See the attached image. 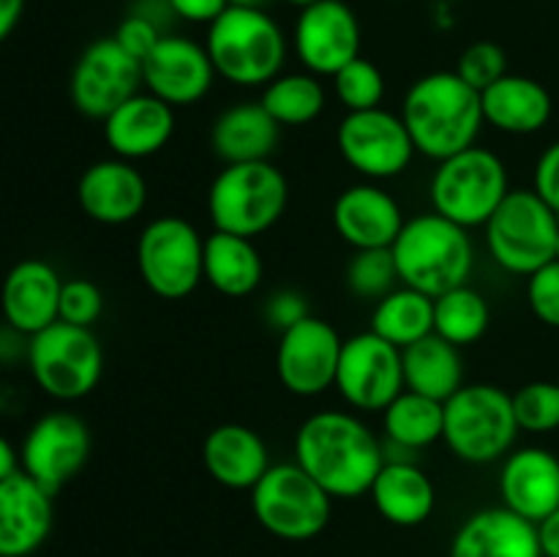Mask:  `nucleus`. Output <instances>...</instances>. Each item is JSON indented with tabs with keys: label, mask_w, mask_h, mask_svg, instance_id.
Segmentation results:
<instances>
[{
	"label": "nucleus",
	"mask_w": 559,
	"mask_h": 557,
	"mask_svg": "<svg viewBox=\"0 0 559 557\" xmlns=\"http://www.w3.org/2000/svg\"><path fill=\"white\" fill-rule=\"evenodd\" d=\"M336 147L347 167L374 183L407 173L418 153L402 115L385 107L344 115L336 129Z\"/></svg>",
	"instance_id": "obj_12"
},
{
	"label": "nucleus",
	"mask_w": 559,
	"mask_h": 557,
	"mask_svg": "<svg viewBox=\"0 0 559 557\" xmlns=\"http://www.w3.org/2000/svg\"><path fill=\"white\" fill-rule=\"evenodd\" d=\"M511 393L491 382L462 386L445 402L442 442L467 464H491L513 451L519 437Z\"/></svg>",
	"instance_id": "obj_6"
},
{
	"label": "nucleus",
	"mask_w": 559,
	"mask_h": 557,
	"mask_svg": "<svg viewBox=\"0 0 559 557\" xmlns=\"http://www.w3.org/2000/svg\"><path fill=\"white\" fill-rule=\"evenodd\" d=\"M205 238L180 216H158L136 238V271L142 284L164 300L189 298L202 282Z\"/></svg>",
	"instance_id": "obj_11"
},
{
	"label": "nucleus",
	"mask_w": 559,
	"mask_h": 557,
	"mask_svg": "<svg viewBox=\"0 0 559 557\" xmlns=\"http://www.w3.org/2000/svg\"><path fill=\"white\" fill-rule=\"evenodd\" d=\"M295 462L333 500H355L369 495L385 464V446L355 413L320 410L295 435Z\"/></svg>",
	"instance_id": "obj_1"
},
{
	"label": "nucleus",
	"mask_w": 559,
	"mask_h": 557,
	"mask_svg": "<svg viewBox=\"0 0 559 557\" xmlns=\"http://www.w3.org/2000/svg\"><path fill=\"white\" fill-rule=\"evenodd\" d=\"M369 495L377 513L399 528H418L437 508L435 484L413 459H385Z\"/></svg>",
	"instance_id": "obj_29"
},
{
	"label": "nucleus",
	"mask_w": 559,
	"mask_h": 557,
	"mask_svg": "<svg viewBox=\"0 0 559 557\" xmlns=\"http://www.w3.org/2000/svg\"><path fill=\"white\" fill-rule=\"evenodd\" d=\"M442 426H445V402L407 388L382 410V431L388 448L393 451L415 453L435 446L442 440Z\"/></svg>",
	"instance_id": "obj_32"
},
{
	"label": "nucleus",
	"mask_w": 559,
	"mask_h": 557,
	"mask_svg": "<svg viewBox=\"0 0 559 557\" xmlns=\"http://www.w3.org/2000/svg\"><path fill=\"white\" fill-rule=\"evenodd\" d=\"M22 11H25V0H0V44L20 25Z\"/></svg>",
	"instance_id": "obj_47"
},
{
	"label": "nucleus",
	"mask_w": 559,
	"mask_h": 557,
	"mask_svg": "<svg viewBox=\"0 0 559 557\" xmlns=\"http://www.w3.org/2000/svg\"><path fill=\"white\" fill-rule=\"evenodd\" d=\"M333 229L353 251L391 249L404 227V213L396 197L374 180L347 186L333 202Z\"/></svg>",
	"instance_id": "obj_19"
},
{
	"label": "nucleus",
	"mask_w": 559,
	"mask_h": 557,
	"mask_svg": "<svg viewBox=\"0 0 559 557\" xmlns=\"http://www.w3.org/2000/svg\"><path fill=\"white\" fill-rule=\"evenodd\" d=\"M162 38V25L147 20V16L136 14V11H131V14L120 22L118 31H115V42H118L126 52L134 55L136 60H145Z\"/></svg>",
	"instance_id": "obj_42"
},
{
	"label": "nucleus",
	"mask_w": 559,
	"mask_h": 557,
	"mask_svg": "<svg viewBox=\"0 0 559 557\" xmlns=\"http://www.w3.org/2000/svg\"><path fill=\"white\" fill-rule=\"evenodd\" d=\"M91 459V429L80 415L55 410L27 429L20 448V470L38 486L58 495Z\"/></svg>",
	"instance_id": "obj_15"
},
{
	"label": "nucleus",
	"mask_w": 559,
	"mask_h": 557,
	"mask_svg": "<svg viewBox=\"0 0 559 557\" xmlns=\"http://www.w3.org/2000/svg\"><path fill=\"white\" fill-rule=\"evenodd\" d=\"M344 282H347V289L355 298L371 300V304L385 298L388 293H393L402 284L391 249L355 251L347 262V271H344Z\"/></svg>",
	"instance_id": "obj_36"
},
{
	"label": "nucleus",
	"mask_w": 559,
	"mask_h": 557,
	"mask_svg": "<svg viewBox=\"0 0 559 557\" xmlns=\"http://www.w3.org/2000/svg\"><path fill=\"white\" fill-rule=\"evenodd\" d=\"M104 140L112 156L126 162H142L162 153L175 137V107L156 98L153 93H136L120 104L112 115L102 120Z\"/></svg>",
	"instance_id": "obj_24"
},
{
	"label": "nucleus",
	"mask_w": 559,
	"mask_h": 557,
	"mask_svg": "<svg viewBox=\"0 0 559 557\" xmlns=\"http://www.w3.org/2000/svg\"><path fill=\"white\" fill-rule=\"evenodd\" d=\"M555 260L559 262V238H557V254H555Z\"/></svg>",
	"instance_id": "obj_51"
},
{
	"label": "nucleus",
	"mask_w": 559,
	"mask_h": 557,
	"mask_svg": "<svg viewBox=\"0 0 559 557\" xmlns=\"http://www.w3.org/2000/svg\"><path fill=\"white\" fill-rule=\"evenodd\" d=\"M404 388L424 396L448 402L464 386V360L456 344L429 333L402 349Z\"/></svg>",
	"instance_id": "obj_31"
},
{
	"label": "nucleus",
	"mask_w": 559,
	"mask_h": 557,
	"mask_svg": "<svg viewBox=\"0 0 559 557\" xmlns=\"http://www.w3.org/2000/svg\"><path fill=\"white\" fill-rule=\"evenodd\" d=\"M333 388L353 410L382 413L404 391L402 349L374 331L355 333L344 342Z\"/></svg>",
	"instance_id": "obj_13"
},
{
	"label": "nucleus",
	"mask_w": 559,
	"mask_h": 557,
	"mask_svg": "<svg viewBox=\"0 0 559 557\" xmlns=\"http://www.w3.org/2000/svg\"><path fill=\"white\" fill-rule=\"evenodd\" d=\"M14 473H20V451L0 435V481Z\"/></svg>",
	"instance_id": "obj_48"
},
{
	"label": "nucleus",
	"mask_w": 559,
	"mask_h": 557,
	"mask_svg": "<svg viewBox=\"0 0 559 557\" xmlns=\"http://www.w3.org/2000/svg\"><path fill=\"white\" fill-rule=\"evenodd\" d=\"M140 91L142 60L126 52L115 36L87 44L71 71V104L91 120H104Z\"/></svg>",
	"instance_id": "obj_14"
},
{
	"label": "nucleus",
	"mask_w": 559,
	"mask_h": 557,
	"mask_svg": "<svg viewBox=\"0 0 559 557\" xmlns=\"http://www.w3.org/2000/svg\"><path fill=\"white\" fill-rule=\"evenodd\" d=\"M456 74L462 76L469 87L484 93L486 87L495 85L500 76L508 74L506 49L495 42L469 44V47L462 52V58H459Z\"/></svg>",
	"instance_id": "obj_39"
},
{
	"label": "nucleus",
	"mask_w": 559,
	"mask_h": 557,
	"mask_svg": "<svg viewBox=\"0 0 559 557\" xmlns=\"http://www.w3.org/2000/svg\"><path fill=\"white\" fill-rule=\"evenodd\" d=\"M169 9L178 20L194 25H211L229 9V0H169Z\"/></svg>",
	"instance_id": "obj_45"
},
{
	"label": "nucleus",
	"mask_w": 559,
	"mask_h": 557,
	"mask_svg": "<svg viewBox=\"0 0 559 557\" xmlns=\"http://www.w3.org/2000/svg\"><path fill=\"white\" fill-rule=\"evenodd\" d=\"M391 251L399 282L429 298L462 287L473 276L475 244L469 229L435 211L407 218Z\"/></svg>",
	"instance_id": "obj_3"
},
{
	"label": "nucleus",
	"mask_w": 559,
	"mask_h": 557,
	"mask_svg": "<svg viewBox=\"0 0 559 557\" xmlns=\"http://www.w3.org/2000/svg\"><path fill=\"white\" fill-rule=\"evenodd\" d=\"M289 5H298V9H306V5H311V3H317V0H287Z\"/></svg>",
	"instance_id": "obj_50"
},
{
	"label": "nucleus",
	"mask_w": 559,
	"mask_h": 557,
	"mask_svg": "<svg viewBox=\"0 0 559 557\" xmlns=\"http://www.w3.org/2000/svg\"><path fill=\"white\" fill-rule=\"evenodd\" d=\"M538 541L544 557H559V508L538 522Z\"/></svg>",
	"instance_id": "obj_46"
},
{
	"label": "nucleus",
	"mask_w": 559,
	"mask_h": 557,
	"mask_svg": "<svg viewBox=\"0 0 559 557\" xmlns=\"http://www.w3.org/2000/svg\"><path fill=\"white\" fill-rule=\"evenodd\" d=\"M344 339L322 317H304L298 325L278 333L276 375L293 396L314 399L336 382Z\"/></svg>",
	"instance_id": "obj_16"
},
{
	"label": "nucleus",
	"mask_w": 559,
	"mask_h": 557,
	"mask_svg": "<svg viewBox=\"0 0 559 557\" xmlns=\"http://www.w3.org/2000/svg\"><path fill=\"white\" fill-rule=\"evenodd\" d=\"M369 331H374L385 342L396 344L399 349L409 347V344L435 333V298L399 284L393 293H388L385 298L374 304Z\"/></svg>",
	"instance_id": "obj_33"
},
{
	"label": "nucleus",
	"mask_w": 559,
	"mask_h": 557,
	"mask_svg": "<svg viewBox=\"0 0 559 557\" xmlns=\"http://www.w3.org/2000/svg\"><path fill=\"white\" fill-rule=\"evenodd\" d=\"M484 120L502 134H538L555 112L551 93L544 82L524 74H506L480 93Z\"/></svg>",
	"instance_id": "obj_28"
},
{
	"label": "nucleus",
	"mask_w": 559,
	"mask_h": 557,
	"mask_svg": "<svg viewBox=\"0 0 559 557\" xmlns=\"http://www.w3.org/2000/svg\"><path fill=\"white\" fill-rule=\"evenodd\" d=\"M402 120L420 156L442 162L478 145L484 131L480 93L456 71H431L409 85L402 102Z\"/></svg>",
	"instance_id": "obj_2"
},
{
	"label": "nucleus",
	"mask_w": 559,
	"mask_h": 557,
	"mask_svg": "<svg viewBox=\"0 0 559 557\" xmlns=\"http://www.w3.org/2000/svg\"><path fill=\"white\" fill-rule=\"evenodd\" d=\"M282 142V126L260 102H240L216 115L211 147L224 164L271 162Z\"/></svg>",
	"instance_id": "obj_27"
},
{
	"label": "nucleus",
	"mask_w": 559,
	"mask_h": 557,
	"mask_svg": "<svg viewBox=\"0 0 559 557\" xmlns=\"http://www.w3.org/2000/svg\"><path fill=\"white\" fill-rule=\"evenodd\" d=\"M205 49L222 80L238 87H265L284 74L287 36L265 9L229 5L207 25Z\"/></svg>",
	"instance_id": "obj_4"
},
{
	"label": "nucleus",
	"mask_w": 559,
	"mask_h": 557,
	"mask_svg": "<svg viewBox=\"0 0 559 557\" xmlns=\"http://www.w3.org/2000/svg\"><path fill=\"white\" fill-rule=\"evenodd\" d=\"M76 200L87 218L107 227H120L142 216L147 205V180L134 162L102 158L80 175Z\"/></svg>",
	"instance_id": "obj_20"
},
{
	"label": "nucleus",
	"mask_w": 559,
	"mask_h": 557,
	"mask_svg": "<svg viewBox=\"0 0 559 557\" xmlns=\"http://www.w3.org/2000/svg\"><path fill=\"white\" fill-rule=\"evenodd\" d=\"M451 557H544L538 524L497 506L475 511L451 541Z\"/></svg>",
	"instance_id": "obj_25"
},
{
	"label": "nucleus",
	"mask_w": 559,
	"mask_h": 557,
	"mask_svg": "<svg viewBox=\"0 0 559 557\" xmlns=\"http://www.w3.org/2000/svg\"><path fill=\"white\" fill-rule=\"evenodd\" d=\"M52 497L22 470L0 481V557H31L49 538Z\"/></svg>",
	"instance_id": "obj_23"
},
{
	"label": "nucleus",
	"mask_w": 559,
	"mask_h": 557,
	"mask_svg": "<svg viewBox=\"0 0 559 557\" xmlns=\"http://www.w3.org/2000/svg\"><path fill=\"white\" fill-rule=\"evenodd\" d=\"M333 93L347 112H366L382 107L385 98V76L369 58H355L342 71L331 76Z\"/></svg>",
	"instance_id": "obj_37"
},
{
	"label": "nucleus",
	"mask_w": 559,
	"mask_h": 557,
	"mask_svg": "<svg viewBox=\"0 0 559 557\" xmlns=\"http://www.w3.org/2000/svg\"><path fill=\"white\" fill-rule=\"evenodd\" d=\"M333 497L298 462L271 464L251 489L257 522L282 541L317 538L331 522Z\"/></svg>",
	"instance_id": "obj_10"
},
{
	"label": "nucleus",
	"mask_w": 559,
	"mask_h": 557,
	"mask_svg": "<svg viewBox=\"0 0 559 557\" xmlns=\"http://www.w3.org/2000/svg\"><path fill=\"white\" fill-rule=\"evenodd\" d=\"M216 76L205 44L175 33H164L156 49L142 60V85L175 109L202 102Z\"/></svg>",
	"instance_id": "obj_18"
},
{
	"label": "nucleus",
	"mask_w": 559,
	"mask_h": 557,
	"mask_svg": "<svg viewBox=\"0 0 559 557\" xmlns=\"http://www.w3.org/2000/svg\"><path fill=\"white\" fill-rule=\"evenodd\" d=\"M559 216L533 189H511L484 224L486 251L502 271L533 276L557 254Z\"/></svg>",
	"instance_id": "obj_7"
},
{
	"label": "nucleus",
	"mask_w": 559,
	"mask_h": 557,
	"mask_svg": "<svg viewBox=\"0 0 559 557\" xmlns=\"http://www.w3.org/2000/svg\"><path fill=\"white\" fill-rule=\"evenodd\" d=\"M289 202V183L273 162L224 164L207 189V216L218 233L257 238L276 227Z\"/></svg>",
	"instance_id": "obj_5"
},
{
	"label": "nucleus",
	"mask_w": 559,
	"mask_h": 557,
	"mask_svg": "<svg viewBox=\"0 0 559 557\" xmlns=\"http://www.w3.org/2000/svg\"><path fill=\"white\" fill-rule=\"evenodd\" d=\"M293 49L306 71L333 76L360 58V22L344 0H317L300 9L293 27Z\"/></svg>",
	"instance_id": "obj_17"
},
{
	"label": "nucleus",
	"mask_w": 559,
	"mask_h": 557,
	"mask_svg": "<svg viewBox=\"0 0 559 557\" xmlns=\"http://www.w3.org/2000/svg\"><path fill=\"white\" fill-rule=\"evenodd\" d=\"M260 104L282 129L284 126H306L320 118L328 104V93L320 76L311 71H289L262 87Z\"/></svg>",
	"instance_id": "obj_34"
},
{
	"label": "nucleus",
	"mask_w": 559,
	"mask_h": 557,
	"mask_svg": "<svg viewBox=\"0 0 559 557\" xmlns=\"http://www.w3.org/2000/svg\"><path fill=\"white\" fill-rule=\"evenodd\" d=\"M25 353L36 386L58 402H80L102 382L104 347L91 328L58 320L27 339Z\"/></svg>",
	"instance_id": "obj_9"
},
{
	"label": "nucleus",
	"mask_w": 559,
	"mask_h": 557,
	"mask_svg": "<svg viewBox=\"0 0 559 557\" xmlns=\"http://www.w3.org/2000/svg\"><path fill=\"white\" fill-rule=\"evenodd\" d=\"M202 464L216 484L251 491L271 467V453L251 426L222 424L207 431L202 442Z\"/></svg>",
	"instance_id": "obj_26"
},
{
	"label": "nucleus",
	"mask_w": 559,
	"mask_h": 557,
	"mask_svg": "<svg viewBox=\"0 0 559 557\" xmlns=\"http://www.w3.org/2000/svg\"><path fill=\"white\" fill-rule=\"evenodd\" d=\"M273 0H229V5H240V9H267Z\"/></svg>",
	"instance_id": "obj_49"
},
{
	"label": "nucleus",
	"mask_w": 559,
	"mask_h": 557,
	"mask_svg": "<svg viewBox=\"0 0 559 557\" xmlns=\"http://www.w3.org/2000/svg\"><path fill=\"white\" fill-rule=\"evenodd\" d=\"M533 191L559 216V140L551 142L535 162Z\"/></svg>",
	"instance_id": "obj_44"
},
{
	"label": "nucleus",
	"mask_w": 559,
	"mask_h": 557,
	"mask_svg": "<svg viewBox=\"0 0 559 557\" xmlns=\"http://www.w3.org/2000/svg\"><path fill=\"white\" fill-rule=\"evenodd\" d=\"M60 289L63 278L47 260H22L5 273L0 284V311L11 331L36 336L60 320Z\"/></svg>",
	"instance_id": "obj_21"
},
{
	"label": "nucleus",
	"mask_w": 559,
	"mask_h": 557,
	"mask_svg": "<svg viewBox=\"0 0 559 557\" xmlns=\"http://www.w3.org/2000/svg\"><path fill=\"white\" fill-rule=\"evenodd\" d=\"M491 309L484 293L469 284L437 295L435 298V333L459 349L469 347L489 331Z\"/></svg>",
	"instance_id": "obj_35"
},
{
	"label": "nucleus",
	"mask_w": 559,
	"mask_h": 557,
	"mask_svg": "<svg viewBox=\"0 0 559 557\" xmlns=\"http://www.w3.org/2000/svg\"><path fill=\"white\" fill-rule=\"evenodd\" d=\"M205 282L227 298H246L262 284V254L254 238L218 233L213 229L205 238V260H202Z\"/></svg>",
	"instance_id": "obj_30"
},
{
	"label": "nucleus",
	"mask_w": 559,
	"mask_h": 557,
	"mask_svg": "<svg viewBox=\"0 0 559 557\" xmlns=\"http://www.w3.org/2000/svg\"><path fill=\"white\" fill-rule=\"evenodd\" d=\"M104 315V295L91 278H66L60 289V320L80 328H93Z\"/></svg>",
	"instance_id": "obj_40"
},
{
	"label": "nucleus",
	"mask_w": 559,
	"mask_h": 557,
	"mask_svg": "<svg viewBox=\"0 0 559 557\" xmlns=\"http://www.w3.org/2000/svg\"><path fill=\"white\" fill-rule=\"evenodd\" d=\"M527 304L544 325L559 328V262L538 268L527 276Z\"/></svg>",
	"instance_id": "obj_41"
},
{
	"label": "nucleus",
	"mask_w": 559,
	"mask_h": 557,
	"mask_svg": "<svg viewBox=\"0 0 559 557\" xmlns=\"http://www.w3.org/2000/svg\"><path fill=\"white\" fill-rule=\"evenodd\" d=\"M513 413L522 431L549 435L559 429V380H535L511 393Z\"/></svg>",
	"instance_id": "obj_38"
},
{
	"label": "nucleus",
	"mask_w": 559,
	"mask_h": 557,
	"mask_svg": "<svg viewBox=\"0 0 559 557\" xmlns=\"http://www.w3.org/2000/svg\"><path fill=\"white\" fill-rule=\"evenodd\" d=\"M502 506L530 522H544L559 508V457L540 446L513 448L500 470Z\"/></svg>",
	"instance_id": "obj_22"
},
{
	"label": "nucleus",
	"mask_w": 559,
	"mask_h": 557,
	"mask_svg": "<svg viewBox=\"0 0 559 557\" xmlns=\"http://www.w3.org/2000/svg\"><path fill=\"white\" fill-rule=\"evenodd\" d=\"M262 315H265V322L273 331L284 333L287 328L298 325L304 317H309V304H306L304 295L295 293V289H278V293H273L271 298L265 300Z\"/></svg>",
	"instance_id": "obj_43"
},
{
	"label": "nucleus",
	"mask_w": 559,
	"mask_h": 557,
	"mask_svg": "<svg viewBox=\"0 0 559 557\" xmlns=\"http://www.w3.org/2000/svg\"><path fill=\"white\" fill-rule=\"evenodd\" d=\"M511 191L508 167L495 151L473 145L437 162L429 183L431 208L459 227H484Z\"/></svg>",
	"instance_id": "obj_8"
}]
</instances>
